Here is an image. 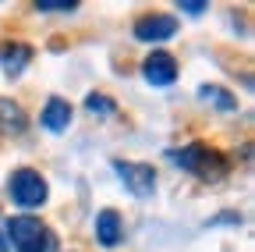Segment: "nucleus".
<instances>
[{"instance_id":"obj_1","label":"nucleus","mask_w":255,"mask_h":252,"mask_svg":"<svg viewBox=\"0 0 255 252\" xmlns=\"http://www.w3.org/2000/svg\"><path fill=\"white\" fill-rule=\"evenodd\" d=\"M167 156H170V164H177L188 174H195L199 181H220V178H227V171H231L227 156H223L220 149H213V146H206V142L167 149Z\"/></svg>"},{"instance_id":"obj_2","label":"nucleus","mask_w":255,"mask_h":252,"mask_svg":"<svg viewBox=\"0 0 255 252\" xmlns=\"http://www.w3.org/2000/svg\"><path fill=\"white\" fill-rule=\"evenodd\" d=\"M4 228H7V245L14 252H57V235L36 213H18L4 220Z\"/></svg>"},{"instance_id":"obj_3","label":"nucleus","mask_w":255,"mask_h":252,"mask_svg":"<svg viewBox=\"0 0 255 252\" xmlns=\"http://www.w3.org/2000/svg\"><path fill=\"white\" fill-rule=\"evenodd\" d=\"M7 192H11L14 206H21L25 213H32V210H39L50 199V185H46V178L36 167H18L7 178Z\"/></svg>"},{"instance_id":"obj_4","label":"nucleus","mask_w":255,"mask_h":252,"mask_svg":"<svg viewBox=\"0 0 255 252\" xmlns=\"http://www.w3.org/2000/svg\"><path fill=\"white\" fill-rule=\"evenodd\" d=\"M114 171L121 174V185L131 192L135 199H149L156 192V171L149 164H135V160H114Z\"/></svg>"},{"instance_id":"obj_5","label":"nucleus","mask_w":255,"mask_h":252,"mask_svg":"<svg viewBox=\"0 0 255 252\" xmlns=\"http://www.w3.org/2000/svg\"><path fill=\"white\" fill-rule=\"evenodd\" d=\"M131 32H135L138 43H167V39L177 36V18H174V14L152 11V14L135 18V28H131Z\"/></svg>"},{"instance_id":"obj_6","label":"nucleus","mask_w":255,"mask_h":252,"mask_svg":"<svg viewBox=\"0 0 255 252\" xmlns=\"http://www.w3.org/2000/svg\"><path fill=\"white\" fill-rule=\"evenodd\" d=\"M142 78L156 89H167L177 82V60L167 53V50H152L145 60H142Z\"/></svg>"},{"instance_id":"obj_7","label":"nucleus","mask_w":255,"mask_h":252,"mask_svg":"<svg viewBox=\"0 0 255 252\" xmlns=\"http://www.w3.org/2000/svg\"><path fill=\"white\" fill-rule=\"evenodd\" d=\"M71 117H75V110H71V103H68V100L50 96V100H46V107H43V114H39V124H43L46 132L60 135V132H68V128H71Z\"/></svg>"},{"instance_id":"obj_8","label":"nucleus","mask_w":255,"mask_h":252,"mask_svg":"<svg viewBox=\"0 0 255 252\" xmlns=\"http://www.w3.org/2000/svg\"><path fill=\"white\" fill-rule=\"evenodd\" d=\"M96 242L103 249H117L124 242V220L117 210H100V217H96Z\"/></svg>"},{"instance_id":"obj_9","label":"nucleus","mask_w":255,"mask_h":252,"mask_svg":"<svg viewBox=\"0 0 255 252\" xmlns=\"http://www.w3.org/2000/svg\"><path fill=\"white\" fill-rule=\"evenodd\" d=\"M28 60H32V46H28V43L11 39V43L0 46V68H4V75H7V78H18V75L25 71Z\"/></svg>"},{"instance_id":"obj_10","label":"nucleus","mask_w":255,"mask_h":252,"mask_svg":"<svg viewBox=\"0 0 255 252\" xmlns=\"http://www.w3.org/2000/svg\"><path fill=\"white\" fill-rule=\"evenodd\" d=\"M25 128H28V114L21 110V103L7 100V96H0V135L18 139Z\"/></svg>"},{"instance_id":"obj_11","label":"nucleus","mask_w":255,"mask_h":252,"mask_svg":"<svg viewBox=\"0 0 255 252\" xmlns=\"http://www.w3.org/2000/svg\"><path fill=\"white\" fill-rule=\"evenodd\" d=\"M199 92H202V100H216L223 110H234V107H238V100L227 96V89H220V85H202Z\"/></svg>"},{"instance_id":"obj_12","label":"nucleus","mask_w":255,"mask_h":252,"mask_svg":"<svg viewBox=\"0 0 255 252\" xmlns=\"http://www.w3.org/2000/svg\"><path fill=\"white\" fill-rule=\"evenodd\" d=\"M78 7V0H36V11H43V14H57V11H75Z\"/></svg>"},{"instance_id":"obj_13","label":"nucleus","mask_w":255,"mask_h":252,"mask_svg":"<svg viewBox=\"0 0 255 252\" xmlns=\"http://www.w3.org/2000/svg\"><path fill=\"white\" fill-rule=\"evenodd\" d=\"M85 110H92V114H114L117 107H114V100L100 96V92H92V96H85Z\"/></svg>"},{"instance_id":"obj_14","label":"nucleus","mask_w":255,"mask_h":252,"mask_svg":"<svg viewBox=\"0 0 255 252\" xmlns=\"http://www.w3.org/2000/svg\"><path fill=\"white\" fill-rule=\"evenodd\" d=\"M177 7H181L184 14H191V18H199V14H202V11H206L209 4H206V0H181Z\"/></svg>"},{"instance_id":"obj_15","label":"nucleus","mask_w":255,"mask_h":252,"mask_svg":"<svg viewBox=\"0 0 255 252\" xmlns=\"http://www.w3.org/2000/svg\"><path fill=\"white\" fill-rule=\"evenodd\" d=\"M0 252H11V245H7V228H4V217H0Z\"/></svg>"}]
</instances>
